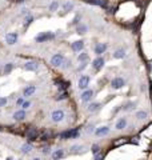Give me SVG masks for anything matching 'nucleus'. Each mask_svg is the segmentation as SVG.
Segmentation results:
<instances>
[{
    "label": "nucleus",
    "instance_id": "nucleus-1",
    "mask_svg": "<svg viewBox=\"0 0 152 160\" xmlns=\"http://www.w3.org/2000/svg\"><path fill=\"white\" fill-rule=\"evenodd\" d=\"M55 39V33H52V32H42L40 35H37L35 37V40L37 42V43H46V42H48V40H52Z\"/></svg>",
    "mask_w": 152,
    "mask_h": 160
},
{
    "label": "nucleus",
    "instance_id": "nucleus-2",
    "mask_svg": "<svg viewBox=\"0 0 152 160\" xmlns=\"http://www.w3.org/2000/svg\"><path fill=\"white\" fill-rule=\"evenodd\" d=\"M90 82H91V78L88 76V75H82L80 79H79V82H78L79 90H82V91L87 90L88 86H90Z\"/></svg>",
    "mask_w": 152,
    "mask_h": 160
},
{
    "label": "nucleus",
    "instance_id": "nucleus-3",
    "mask_svg": "<svg viewBox=\"0 0 152 160\" xmlns=\"http://www.w3.org/2000/svg\"><path fill=\"white\" fill-rule=\"evenodd\" d=\"M66 58L63 54H55L52 58H51V64L54 67H62V64L64 63Z\"/></svg>",
    "mask_w": 152,
    "mask_h": 160
},
{
    "label": "nucleus",
    "instance_id": "nucleus-4",
    "mask_svg": "<svg viewBox=\"0 0 152 160\" xmlns=\"http://www.w3.org/2000/svg\"><path fill=\"white\" fill-rule=\"evenodd\" d=\"M64 111L63 109H55L54 112L51 113V119H52V121L54 123H60V121L64 120Z\"/></svg>",
    "mask_w": 152,
    "mask_h": 160
},
{
    "label": "nucleus",
    "instance_id": "nucleus-5",
    "mask_svg": "<svg viewBox=\"0 0 152 160\" xmlns=\"http://www.w3.org/2000/svg\"><path fill=\"white\" fill-rule=\"evenodd\" d=\"M78 136H79V129L78 128L60 133V139H64V140H67V139H75V137H78Z\"/></svg>",
    "mask_w": 152,
    "mask_h": 160
},
{
    "label": "nucleus",
    "instance_id": "nucleus-6",
    "mask_svg": "<svg viewBox=\"0 0 152 160\" xmlns=\"http://www.w3.org/2000/svg\"><path fill=\"white\" fill-rule=\"evenodd\" d=\"M17 40H19V35L16 32H9V33L5 35V43L8 46H15L17 43Z\"/></svg>",
    "mask_w": 152,
    "mask_h": 160
},
{
    "label": "nucleus",
    "instance_id": "nucleus-7",
    "mask_svg": "<svg viewBox=\"0 0 152 160\" xmlns=\"http://www.w3.org/2000/svg\"><path fill=\"white\" fill-rule=\"evenodd\" d=\"M94 98V91L92 90H84L83 91V94L80 95V100H82L83 103H88V102H91V99Z\"/></svg>",
    "mask_w": 152,
    "mask_h": 160
},
{
    "label": "nucleus",
    "instance_id": "nucleus-8",
    "mask_svg": "<svg viewBox=\"0 0 152 160\" xmlns=\"http://www.w3.org/2000/svg\"><path fill=\"white\" fill-rule=\"evenodd\" d=\"M124 84H125V80L123 78H115L111 82V87H112L113 90H120V88L124 87Z\"/></svg>",
    "mask_w": 152,
    "mask_h": 160
},
{
    "label": "nucleus",
    "instance_id": "nucleus-9",
    "mask_svg": "<svg viewBox=\"0 0 152 160\" xmlns=\"http://www.w3.org/2000/svg\"><path fill=\"white\" fill-rule=\"evenodd\" d=\"M92 67H94L95 71H100L101 68L104 67V59L101 58V56H98V58L92 62Z\"/></svg>",
    "mask_w": 152,
    "mask_h": 160
},
{
    "label": "nucleus",
    "instance_id": "nucleus-10",
    "mask_svg": "<svg viewBox=\"0 0 152 160\" xmlns=\"http://www.w3.org/2000/svg\"><path fill=\"white\" fill-rule=\"evenodd\" d=\"M105 51H107V44H104V43L96 44V47H95V54L98 55V56H101Z\"/></svg>",
    "mask_w": 152,
    "mask_h": 160
},
{
    "label": "nucleus",
    "instance_id": "nucleus-11",
    "mask_svg": "<svg viewBox=\"0 0 152 160\" xmlns=\"http://www.w3.org/2000/svg\"><path fill=\"white\" fill-rule=\"evenodd\" d=\"M37 136H39V131L36 128H29L27 131V139H29V140H36Z\"/></svg>",
    "mask_w": 152,
    "mask_h": 160
},
{
    "label": "nucleus",
    "instance_id": "nucleus-12",
    "mask_svg": "<svg viewBox=\"0 0 152 160\" xmlns=\"http://www.w3.org/2000/svg\"><path fill=\"white\" fill-rule=\"evenodd\" d=\"M24 70H27V71H37L39 70V64L36 62H27L25 64H24Z\"/></svg>",
    "mask_w": 152,
    "mask_h": 160
},
{
    "label": "nucleus",
    "instance_id": "nucleus-13",
    "mask_svg": "<svg viewBox=\"0 0 152 160\" xmlns=\"http://www.w3.org/2000/svg\"><path fill=\"white\" fill-rule=\"evenodd\" d=\"M71 48H72L75 52L83 51V48H84V42H83V40H78V42H74V43H72V46H71Z\"/></svg>",
    "mask_w": 152,
    "mask_h": 160
},
{
    "label": "nucleus",
    "instance_id": "nucleus-14",
    "mask_svg": "<svg viewBox=\"0 0 152 160\" xmlns=\"http://www.w3.org/2000/svg\"><path fill=\"white\" fill-rule=\"evenodd\" d=\"M25 119V109H19L13 113V120L16 121H21Z\"/></svg>",
    "mask_w": 152,
    "mask_h": 160
},
{
    "label": "nucleus",
    "instance_id": "nucleus-15",
    "mask_svg": "<svg viewBox=\"0 0 152 160\" xmlns=\"http://www.w3.org/2000/svg\"><path fill=\"white\" fill-rule=\"evenodd\" d=\"M36 92V87L35 86H28L24 88L23 91V96L24 98H28V96H32V95Z\"/></svg>",
    "mask_w": 152,
    "mask_h": 160
},
{
    "label": "nucleus",
    "instance_id": "nucleus-16",
    "mask_svg": "<svg viewBox=\"0 0 152 160\" xmlns=\"http://www.w3.org/2000/svg\"><path fill=\"white\" fill-rule=\"evenodd\" d=\"M125 127H127V119H125V117H120V119L117 120L115 128H116L117 131H121V129H124Z\"/></svg>",
    "mask_w": 152,
    "mask_h": 160
},
{
    "label": "nucleus",
    "instance_id": "nucleus-17",
    "mask_svg": "<svg viewBox=\"0 0 152 160\" xmlns=\"http://www.w3.org/2000/svg\"><path fill=\"white\" fill-rule=\"evenodd\" d=\"M95 133H96V136H105L109 133V128L108 127H99L95 129Z\"/></svg>",
    "mask_w": 152,
    "mask_h": 160
},
{
    "label": "nucleus",
    "instance_id": "nucleus-18",
    "mask_svg": "<svg viewBox=\"0 0 152 160\" xmlns=\"http://www.w3.org/2000/svg\"><path fill=\"white\" fill-rule=\"evenodd\" d=\"M86 3L92 4V5H98V7L107 8V3H105L104 0H86Z\"/></svg>",
    "mask_w": 152,
    "mask_h": 160
},
{
    "label": "nucleus",
    "instance_id": "nucleus-19",
    "mask_svg": "<svg viewBox=\"0 0 152 160\" xmlns=\"http://www.w3.org/2000/svg\"><path fill=\"white\" fill-rule=\"evenodd\" d=\"M63 155H64V151H63V149H56V151L52 152V159L59 160V159H62L63 157Z\"/></svg>",
    "mask_w": 152,
    "mask_h": 160
},
{
    "label": "nucleus",
    "instance_id": "nucleus-20",
    "mask_svg": "<svg viewBox=\"0 0 152 160\" xmlns=\"http://www.w3.org/2000/svg\"><path fill=\"white\" fill-rule=\"evenodd\" d=\"M125 51L123 50V48H120V50H117V51H115V54H113V58L115 59H124L125 58Z\"/></svg>",
    "mask_w": 152,
    "mask_h": 160
},
{
    "label": "nucleus",
    "instance_id": "nucleus-21",
    "mask_svg": "<svg viewBox=\"0 0 152 160\" xmlns=\"http://www.w3.org/2000/svg\"><path fill=\"white\" fill-rule=\"evenodd\" d=\"M101 107L100 103H91L90 106H88V111L90 112H96V111H99Z\"/></svg>",
    "mask_w": 152,
    "mask_h": 160
},
{
    "label": "nucleus",
    "instance_id": "nucleus-22",
    "mask_svg": "<svg viewBox=\"0 0 152 160\" xmlns=\"http://www.w3.org/2000/svg\"><path fill=\"white\" fill-rule=\"evenodd\" d=\"M72 9H74V3L72 1H66L63 4V11L64 12H71Z\"/></svg>",
    "mask_w": 152,
    "mask_h": 160
},
{
    "label": "nucleus",
    "instance_id": "nucleus-23",
    "mask_svg": "<svg viewBox=\"0 0 152 160\" xmlns=\"http://www.w3.org/2000/svg\"><path fill=\"white\" fill-rule=\"evenodd\" d=\"M76 31H78V33H80V35H84V33H87V31H88V27H87L86 24H79L78 28H76Z\"/></svg>",
    "mask_w": 152,
    "mask_h": 160
},
{
    "label": "nucleus",
    "instance_id": "nucleus-24",
    "mask_svg": "<svg viewBox=\"0 0 152 160\" xmlns=\"http://www.w3.org/2000/svg\"><path fill=\"white\" fill-rule=\"evenodd\" d=\"M58 8H59V1L54 0V1H52V3L50 4V7H48V11H51V12H56V11H58Z\"/></svg>",
    "mask_w": 152,
    "mask_h": 160
},
{
    "label": "nucleus",
    "instance_id": "nucleus-25",
    "mask_svg": "<svg viewBox=\"0 0 152 160\" xmlns=\"http://www.w3.org/2000/svg\"><path fill=\"white\" fill-rule=\"evenodd\" d=\"M32 149V145L29 144V143H25V144L21 145V152L23 153H29Z\"/></svg>",
    "mask_w": 152,
    "mask_h": 160
},
{
    "label": "nucleus",
    "instance_id": "nucleus-26",
    "mask_svg": "<svg viewBox=\"0 0 152 160\" xmlns=\"http://www.w3.org/2000/svg\"><path fill=\"white\" fill-rule=\"evenodd\" d=\"M32 21H33V16H32V15H28L27 17L24 19V23H23V25H24V27H28V25H29V24H31Z\"/></svg>",
    "mask_w": 152,
    "mask_h": 160
},
{
    "label": "nucleus",
    "instance_id": "nucleus-27",
    "mask_svg": "<svg viewBox=\"0 0 152 160\" xmlns=\"http://www.w3.org/2000/svg\"><path fill=\"white\" fill-rule=\"evenodd\" d=\"M67 98H68V94H67L66 91H63V92H60L55 99H56L58 102H60V100H64V99H67Z\"/></svg>",
    "mask_w": 152,
    "mask_h": 160
},
{
    "label": "nucleus",
    "instance_id": "nucleus-28",
    "mask_svg": "<svg viewBox=\"0 0 152 160\" xmlns=\"http://www.w3.org/2000/svg\"><path fill=\"white\" fill-rule=\"evenodd\" d=\"M78 60L79 62H87V60H88V54H87V52H82V54L79 55L78 56Z\"/></svg>",
    "mask_w": 152,
    "mask_h": 160
},
{
    "label": "nucleus",
    "instance_id": "nucleus-29",
    "mask_svg": "<svg viewBox=\"0 0 152 160\" xmlns=\"http://www.w3.org/2000/svg\"><path fill=\"white\" fill-rule=\"evenodd\" d=\"M136 117L139 119V120H144L145 117H147V112H144V111H139V112H136Z\"/></svg>",
    "mask_w": 152,
    "mask_h": 160
},
{
    "label": "nucleus",
    "instance_id": "nucleus-30",
    "mask_svg": "<svg viewBox=\"0 0 152 160\" xmlns=\"http://www.w3.org/2000/svg\"><path fill=\"white\" fill-rule=\"evenodd\" d=\"M12 68H13V64H12V63H7V64L4 66V74H9L12 71Z\"/></svg>",
    "mask_w": 152,
    "mask_h": 160
},
{
    "label": "nucleus",
    "instance_id": "nucleus-31",
    "mask_svg": "<svg viewBox=\"0 0 152 160\" xmlns=\"http://www.w3.org/2000/svg\"><path fill=\"white\" fill-rule=\"evenodd\" d=\"M56 84H58V87L60 88V90H66L67 87H68V83H67V82H62V80L56 82Z\"/></svg>",
    "mask_w": 152,
    "mask_h": 160
},
{
    "label": "nucleus",
    "instance_id": "nucleus-32",
    "mask_svg": "<svg viewBox=\"0 0 152 160\" xmlns=\"http://www.w3.org/2000/svg\"><path fill=\"white\" fill-rule=\"evenodd\" d=\"M29 107H31V102H28V100H24L23 104H21V108H23V109H27V108H29Z\"/></svg>",
    "mask_w": 152,
    "mask_h": 160
},
{
    "label": "nucleus",
    "instance_id": "nucleus-33",
    "mask_svg": "<svg viewBox=\"0 0 152 160\" xmlns=\"http://www.w3.org/2000/svg\"><path fill=\"white\" fill-rule=\"evenodd\" d=\"M99 149H100V147H99L98 144H95L94 147H92V153H94V155H96V153L99 152Z\"/></svg>",
    "mask_w": 152,
    "mask_h": 160
},
{
    "label": "nucleus",
    "instance_id": "nucleus-34",
    "mask_svg": "<svg viewBox=\"0 0 152 160\" xmlns=\"http://www.w3.org/2000/svg\"><path fill=\"white\" fill-rule=\"evenodd\" d=\"M7 104V99L5 98H0V107H4Z\"/></svg>",
    "mask_w": 152,
    "mask_h": 160
},
{
    "label": "nucleus",
    "instance_id": "nucleus-35",
    "mask_svg": "<svg viewBox=\"0 0 152 160\" xmlns=\"http://www.w3.org/2000/svg\"><path fill=\"white\" fill-rule=\"evenodd\" d=\"M103 159H104V155H103V153H96L95 160H103Z\"/></svg>",
    "mask_w": 152,
    "mask_h": 160
},
{
    "label": "nucleus",
    "instance_id": "nucleus-36",
    "mask_svg": "<svg viewBox=\"0 0 152 160\" xmlns=\"http://www.w3.org/2000/svg\"><path fill=\"white\" fill-rule=\"evenodd\" d=\"M70 66H71V63H70V62H67V60H64V63L62 64V67H63V68H68Z\"/></svg>",
    "mask_w": 152,
    "mask_h": 160
},
{
    "label": "nucleus",
    "instance_id": "nucleus-37",
    "mask_svg": "<svg viewBox=\"0 0 152 160\" xmlns=\"http://www.w3.org/2000/svg\"><path fill=\"white\" fill-rule=\"evenodd\" d=\"M86 67H87V63H86V62H83V63H82V66H79L78 70H79V71H83L84 68H86Z\"/></svg>",
    "mask_w": 152,
    "mask_h": 160
},
{
    "label": "nucleus",
    "instance_id": "nucleus-38",
    "mask_svg": "<svg viewBox=\"0 0 152 160\" xmlns=\"http://www.w3.org/2000/svg\"><path fill=\"white\" fill-rule=\"evenodd\" d=\"M23 102H24V98H19L17 100H16V104H17V106H21Z\"/></svg>",
    "mask_w": 152,
    "mask_h": 160
},
{
    "label": "nucleus",
    "instance_id": "nucleus-39",
    "mask_svg": "<svg viewBox=\"0 0 152 160\" xmlns=\"http://www.w3.org/2000/svg\"><path fill=\"white\" fill-rule=\"evenodd\" d=\"M78 149H82V147L80 145H74L72 147V151H78Z\"/></svg>",
    "mask_w": 152,
    "mask_h": 160
},
{
    "label": "nucleus",
    "instance_id": "nucleus-40",
    "mask_svg": "<svg viewBox=\"0 0 152 160\" xmlns=\"http://www.w3.org/2000/svg\"><path fill=\"white\" fill-rule=\"evenodd\" d=\"M43 152L44 153H48V152H50V148H47V147H46V148H43Z\"/></svg>",
    "mask_w": 152,
    "mask_h": 160
},
{
    "label": "nucleus",
    "instance_id": "nucleus-41",
    "mask_svg": "<svg viewBox=\"0 0 152 160\" xmlns=\"http://www.w3.org/2000/svg\"><path fill=\"white\" fill-rule=\"evenodd\" d=\"M32 160H42L40 157H35V159H32Z\"/></svg>",
    "mask_w": 152,
    "mask_h": 160
},
{
    "label": "nucleus",
    "instance_id": "nucleus-42",
    "mask_svg": "<svg viewBox=\"0 0 152 160\" xmlns=\"http://www.w3.org/2000/svg\"><path fill=\"white\" fill-rule=\"evenodd\" d=\"M5 160H13V159H12V157H7V159H5Z\"/></svg>",
    "mask_w": 152,
    "mask_h": 160
}]
</instances>
